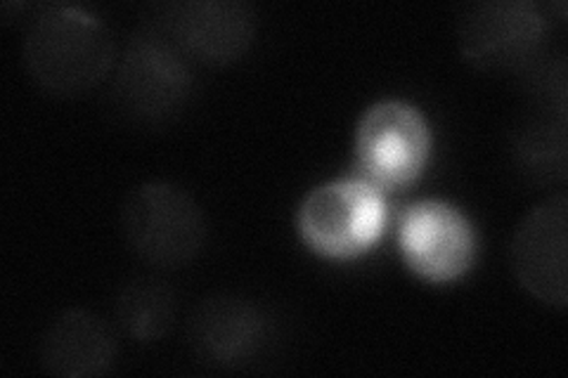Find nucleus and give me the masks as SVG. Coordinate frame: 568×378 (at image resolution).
I'll list each match as a JSON object with an SVG mask.
<instances>
[{
    "instance_id": "7",
    "label": "nucleus",
    "mask_w": 568,
    "mask_h": 378,
    "mask_svg": "<svg viewBox=\"0 0 568 378\" xmlns=\"http://www.w3.org/2000/svg\"><path fill=\"white\" fill-rule=\"evenodd\" d=\"M545 20L528 0H484L462 14L459 52L481 71L526 67L542 43Z\"/></svg>"
},
{
    "instance_id": "5",
    "label": "nucleus",
    "mask_w": 568,
    "mask_h": 378,
    "mask_svg": "<svg viewBox=\"0 0 568 378\" xmlns=\"http://www.w3.org/2000/svg\"><path fill=\"white\" fill-rule=\"evenodd\" d=\"M192 62L159 29L131 35L114 76V95L123 114L138 123H166L192 98Z\"/></svg>"
},
{
    "instance_id": "13",
    "label": "nucleus",
    "mask_w": 568,
    "mask_h": 378,
    "mask_svg": "<svg viewBox=\"0 0 568 378\" xmlns=\"http://www.w3.org/2000/svg\"><path fill=\"white\" fill-rule=\"evenodd\" d=\"M514 154L521 171L538 183H564L568 171L566 121H530L514 140Z\"/></svg>"
},
{
    "instance_id": "9",
    "label": "nucleus",
    "mask_w": 568,
    "mask_h": 378,
    "mask_svg": "<svg viewBox=\"0 0 568 378\" xmlns=\"http://www.w3.org/2000/svg\"><path fill=\"white\" fill-rule=\"evenodd\" d=\"M511 269L540 303H568V200L555 194L532 206L511 237Z\"/></svg>"
},
{
    "instance_id": "1",
    "label": "nucleus",
    "mask_w": 568,
    "mask_h": 378,
    "mask_svg": "<svg viewBox=\"0 0 568 378\" xmlns=\"http://www.w3.org/2000/svg\"><path fill=\"white\" fill-rule=\"evenodd\" d=\"M24 64L43 93L83 98L110 76L112 33L83 8L48 6L27 29Z\"/></svg>"
},
{
    "instance_id": "2",
    "label": "nucleus",
    "mask_w": 568,
    "mask_h": 378,
    "mask_svg": "<svg viewBox=\"0 0 568 378\" xmlns=\"http://www.w3.org/2000/svg\"><path fill=\"white\" fill-rule=\"evenodd\" d=\"M386 225L379 190L358 175L315 187L296 211L298 239L325 260L348 263L375 248Z\"/></svg>"
},
{
    "instance_id": "3",
    "label": "nucleus",
    "mask_w": 568,
    "mask_h": 378,
    "mask_svg": "<svg viewBox=\"0 0 568 378\" xmlns=\"http://www.w3.org/2000/svg\"><path fill=\"white\" fill-rule=\"evenodd\" d=\"M432 159V129L415 104L382 100L358 121L353 161L358 177L379 192L419 183Z\"/></svg>"
},
{
    "instance_id": "6",
    "label": "nucleus",
    "mask_w": 568,
    "mask_h": 378,
    "mask_svg": "<svg viewBox=\"0 0 568 378\" xmlns=\"http://www.w3.org/2000/svg\"><path fill=\"white\" fill-rule=\"evenodd\" d=\"M398 248L413 275L429 284H450L474 267L478 237L471 221L457 206L424 200L403 213Z\"/></svg>"
},
{
    "instance_id": "8",
    "label": "nucleus",
    "mask_w": 568,
    "mask_h": 378,
    "mask_svg": "<svg viewBox=\"0 0 568 378\" xmlns=\"http://www.w3.org/2000/svg\"><path fill=\"white\" fill-rule=\"evenodd\" d=\"M256 12L242 0H183L162 14V29L190 62L227 67L240 62L256 39Z\"/></svg>"
},
{
    "instance_id": "12",
    "label": "nucleus",
    "mask_w": 568,
    "mask_h": 378,
    "mask_svg": "<svg viewBox=\"0 0 568 378\" xmlns=\"http://www.w3.org/2000/svg\"><path fill=\"white\" fill-rule=\"evenodd\" d=\"M175 319V294L159 279H133L116 296V321L138 344L162 340Z\"/></svg>"
},
{
    "instance_id": "11",
    "label": "nucleus",
    "mask_w": 568,
    "mask_h": 378,
    "mask_svg": "<svg viewBox=\"0 0 568 378\" xmlns=\"http://www.w3.org/2000/svg\"><path fill=\"white\" fill-rule=\"evenodd\" d=\"M116 340L98 315L71 308L48 324L41 340V365L62 378H95L112 369Z\"/></svg>"
},
{
    "instance_id": "4",
    "label": "nucleus",
    "mask_w": 568,
    "mask_h": 378,
    "mask_svg": "<svg viewBox=\"0 0 568 378\" xmlns=\"http://www.w3.org/2000/svg\"><path fill=\"white\" fill-rule=\"evenodd\" d=\"M121 232L142 263L178 269L200 256L206 221L200 204L183 187L148 183L135 187L123 204Z\"/></svg>"
},
{
    "instance_id": "10",
    "label": "nucleus",
    "mask_w": 568,
    "mask_h": 378,
    "mask_svg": "<svg viewBox=\"0 0 568 378\" xmlns=\"http://www.w3.org/2000/svg\"><path fill=\"white\" fill-rule=\"evenodd\" d=\"M190 346L200 359L223 369L252 362L265 340L263 313L252 300L216 296L197 305L192 313Z\"/></svg>"
}]
</instances>
